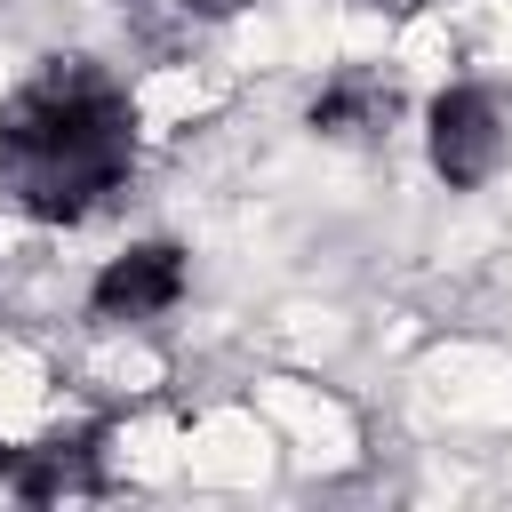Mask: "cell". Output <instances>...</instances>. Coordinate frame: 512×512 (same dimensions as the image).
I'll return each instance as SVG.
<instances>
[{"label": "cell", "mask_w": 512, "mask_h": 512, "mask_svg": "<svg viewBox=\"0 0 512 512\" xmlns=\"http://www.w3.org/2000/svg\"><path fill=\"white\" fill-rule=\"evenodd\" d=\"M0 176L40 224H80L128 176V96L88 64H48L0 112Z\"/></svg>", "instance_id": "cell-1"}, {"label": "cell", "mask_w": 512, "mask_h": 512, "mask_svg": "<svg viewBox=\"0 0 512 512\" xmlns=\"http://www.w3.org/2000/svg\"><path fill=\"white\" fill-rule=\"evenodd\" d=\"M424 152H432V176H440L448 192L488 184L496 160H504V112H496V96L472 88V80L440 88L432 112H424Z\"/></svg>", "instance_id": "cell-2"}, {"label": "cell", "mask_w": 512, "mask_h": 512, "mask_svg": "<svg viewBox=\"0 0 512 512\" xmlns=\"http://www.w3.org/2000/svg\"><path fill=\"white\" fill-rule=\"evenodd\" d=\"M176 296H184V248L176 240H136L96 272L88 312L96 320H160Z\"/></svg>", "instance_id": "cell-3"}, {"label": "cell", "mask_w": 512, "mask_h": 512, "mask_svg": "<svg viewBox=\"0 0 512 512\" xmlns=\"http://www.w3.org/2000/svg\"><path fill=\"white\" fill-rule=\"evenodd\" d=\"M104 432H48L32 448H16L0 472L24 504H56V496H96L104 488V456H96Z\"/></svg>", "instance_id": "cell-4"}, {"label": "cell", "mask_w": 512, "mask_h": 512, "mask_svg": "<svg viewBox=\"0 0 512 512\" xmlns=\"http://www.w3.org/2000/svg\"><path fill=\"white\" fill-rule=\"evenodd\" d=\"M392 120V88L376 72H336L320 96H312V128L320 136H368Z\"/></svg>", "instance_id": "cell-5"}]
</instances>
